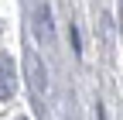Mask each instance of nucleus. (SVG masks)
<instances>
[{"instance_id": "nucleus-1", "label": "nucleus", "mask_w": 123, "mask_h": 120, "mask_svg": "<svg viewBox=\"0 0 123 120\" xmlns=\"http://www.w3.org/2000/svg\"><path fill=\"white\" fill-rule=\"evenodd\" d=\"M14 89H17V72H14V62L7 55H0V100H10Z\"/></svg>"}, {"instance_id": "nucleus-3", "label": "nucleus", "mask_w": 123, "mask_h": 120, "mask_svg": "<svg viewBox=\"0 0 123 120\" xmlns=\"http://www.w3.org/2000/svg\"><path fill=\"white\" fill-rule=\"evenodd\" d=\"M27 72H31V79H34V89L41 93V89L48 86V76L41 72V65H38V58H34V55H27Z\"/></svg>"}, {"instance_id": "nucleus-2", "label": "nucleus", "mask_w": 123, "mask_h": 120, "mask_svg": "<svg viewBox=\"0 0 123 120\" xmlns=\"http://www.w3.org/2000/svg\"><path fill=\"white\" fill-rule=\"evenodd\" d=\"M34 21H38V34L44 41H51V10H48V4H38L34 7Z\"/></svg>"}]
</instances>
